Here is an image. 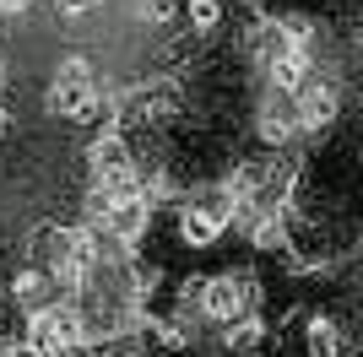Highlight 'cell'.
I'll use <instances>...</instances> for the list:
<instances>
[{
	"mask_svg": "<svg viewBox=\"0 0 363 357\" xmlns=\"http://www.w3.org/2000/svg\"><path fill=\"white\" fill-rule=\"evenodd\" d=\"M6 135H11V103L0 98V141H6Z\"/></svg>",
	"mask_w": 363,
	"mask_h": 357,
	"instance_id": "8fae6325",
	"label": "cell"
},
{
	"mask_svg": "<svg viewBox=\"0 0 363 357\" xmlns=\"http://www.w3.org/2000/svg\"><path fill=\"white\" fill-rule=\"evenodd\" d=\"M255 141H260V152H293V141L303 135V125H298V103L293 98H282V92H266L260 87V103H255Z\"/></svg>",
	"mask_w": 363,
	"mask_h": 357,
	"instance_id": "7a4b0ae2",
	"label": "cell"
},
{
	"mask_svg": "<svg viewBox=\"0 0 363 357\" xmlns=\"http://www.w3.org/2000/svg\"><path fill=\"white\" fill-rule=\"evenodd\" d=\"M130 16L141 28H168L179 16V0H130Z\"/></svg>",
	"mask_w": 363,
	"mask_h": 357,
	"instance_id": "ba28073f",
	"label": "cell"
},
{
	"mask_svg": "<svg viewBox=\"0 0 363 357\" xmlns=\"http://www.w3.org/2000/svg\"><path fill=\"white\" fill-rule=\"evenodd\" d=\"M347 346V325L336 314H309L303 319V357H342Z\"/></svg>",
	"mask_w": 363,
	"mask_h": 357,
	"instance_id": "8992f818",
	"label": "cell"
},
{
	"mask_svg": "<svg viewBox=\"0 0 363 357\" xmlns=\"http://www.w3.org/2000/svg\"><path fill=\"white\" fill-rule=\"evenodd\" d=\"M104 11V0H55V16L60 22H87V16Z\"/></svg>",
	"mask_w": 363,
	"mask_h": 357,
	"instance_id": "9c48e42d",
	"label": "cell"
},
{
	"mask_svg": "<svg viewBox=\"0 0 363 357\" xmlns=\"http://www.w3.org/2000/svg\"><path fill=\"white\" fill-rule=\"evenodd\" d=\"M6 287H11V298H16V309H28V314H38V309H49V303H60V287H55V276H49L38 260H28V266H16L11 276H6Z\"/></svg>",
	"mask_w": 363,
	"mask_h": 357,
	"instance_id": "3957f363",
	"label": "cell"
},
{
	"mask_svg": "<svg viewBox=\"0 0 363 357\" xmlns=\"http://www.w3.org/2000/svg\"><path fill=\"white\" fill-rule=\"evenodd\" d=\"M33 6H38V0H0V22H22Z\"/></svg>",
	"mask_w": 363,
	"mask_h": 357,
	"instance_id": "30bf717a",
	"label": "cell"
},
{
	"mask_svg": "<svg viewBox=\"0 0 363 357\" xmlns=\"http://www.w3.org/2000/svg\"><path fill=\"white\" fill-rule=\"evenodd\" d=\"M6 76H11V65H6V55H0V98H6Z\"/></svg>",
	"mask_w": 363,
	"mask_h": 357,
	"instance_id": "7c38bea8",
	"label": "cell"
},
{
	"mask_svg": "<svg viewBox=\"0 0 363 357\" xmlns=\"http://www.w3.org/2000/svg\"><path fill=\"white\" fill-rule=\"evenodd\" d=\"M293 103H298L303 135H331L336 119H342V108H347V87H342L331 71H315V76H309V87H303Z\"/></svg>",
	"mask_w": 363,
	"mask_h": 357,
	"instance_id": "6da1fadb",
	"label": "cell"
},
{
	"mask_svg": "<svg viewBox=\"0 0 363 357\" xmlns=\"http://www.w3.org/2000/svg\"><path fill=\"white\" fill-rule=\"evenodd\" d=\"M223 352L228 357H266L272 352V325H266V314H244V319L223 325Z\"/></svg>",
	"mask_w": 363,
	"mask_h": 357,
	"instance_id": "5b68a950",
	"label": "cell"
},
{
	"mask_svg": "<svg viewBox=\"0 0 363 357\" xmlns=\"http://www.w3.org/2000/svg\"><path fill=\"white\" fill-rule=\"evenodd\" d=\"M168 222H174V238H179V249H212L217 238L228 233V222H217V217L196 211L190 200H184L179 211H168Z\"/></svg>",
	"mask_w": 363,
	"mask_h": 357,
	"instance_id": "277c9868",
	"label": "cell"
},
{
	"mask_svg": "<svg viewBox=\"0 0 363 357\" xmlns=\"http://www.w3.org/2000/svg\"><path fill=\"white\" fill-rule=\"evenodd\" d=\"M179 16H184V33L190 38H212L228 16V0H179Z\"/></svg>",
	"mask_w": 363,
	"mask_h": 357,
	"instance_id": "52a82bcc",
	"label": "cell"
}]
</instances>
